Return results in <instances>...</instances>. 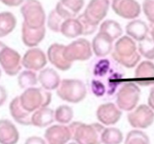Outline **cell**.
Wrapping results in <instances>:
<instances>
[{
  "label": "cell",
  "mask_w": 154,
  "mask_h": 144,
  "mask_svg": "<svg viewBox=\"0 0 154 144\" xmlns=\"http://www.w3.org/2000/svg\"><path fill=\"white\" fill-rule=\"evenodd\" d=\"M21 104L25 109L34 112L37 110L47 107L51 101V93L44 88L30 87L20 96Z\"/></svg>",
  "instance_id": "3957f363"
},
{
  "label": "cell",
  "mask_w": 154,
  "mask_h": 144,
  "mask_svg": "<svg viewBox=\"0 0 154 144\" xmlns=\"http://www.w3.org/2000/svg\"><path fill=\"white\" fill-rule=\"evenodd\" d=\"M54 120V111L48 107H43L35 111L31 117L32 125L37 127H45L52 124Z\"/></svg>",
  "instance_id": "7402d4cb"
},
{
  "label": "cell",
  "mask_w": 154,
  "mask_h": 144,
  "mask_svg": "<svg viewBox=\"0 0 154 144\" xmlns=\"http://www.w3.org/2000/svg\"><path fill=\"white\" fill-rule=\"evenodd\" d=\"M100 32L108 35L114 41L122 35V29L119 23L114 20H106L100 25Z\"/></svg>",
  "instance_id": "484cf974"
},
{
  "label": "cell",
  "mask_w": 154,
  "mask_h": 144,
  "mask_svg": "<svg viewBox=\"0 0 154 144\" xmlns=\"http://www.w3.org/2000/svg\"><path fill=\"white\" fill-rule=\"evenodd\" d=\"M139 53L154 64V42L150 38H146L141 41L138 46Z\"/></svg>",
  "instance_id": "f546056e"
},
{
  "label": "cell",
  "mask_w": 154,
  "mask_h": 144,
  "mask_svg": "<svg viewBox=\"0 0 154 144\" xmlns=\"http://www.w3.org/2000/svg\"><path fill=\"white\" fill-rule=\"evenodd\" d=\"M92 46L88 40L78 39L66 46L65 57L69 62L85 61L92 55Z\"/></svg>",
  "instance_id": "52a82bcc"
},
{
  "label": "cell",
  "mask_w": 154,
  "mask_h": 144,
  "mask_svg": "<svg viewBox=\"0 0 154 144\" xmlns=\"http://www.w3.org/2000/svg\"><path fill=\"white\" fill-rule=\"evenodd\" d=\"M112 1H113V0H112Z\"/></svg>",
  "instance_id": "7bdbcfd3"
},
{
  "label": "cell",
  "mask_w": 154,
  "mask_h": 144,
  "mask_svg": "<svg viewBox=\"0 0 154 144\" xmlns=\"http://www.w3.org/2000/svg\"><path fill=\"white\" fill-rule=\"evenodd\" d=\"M141 90L134 82H127L122 85L116 94V106L120 109L131 112L136 108L139 101Z\"/></svg>",
  "instance_id": "8992f818"
},
{
  "label": "cell",
  "mask_w": 154,
  "mask_h": 144,
  "mask_svg": "<svg viewBox=\"0 0 154 144\" xmlns=\"http://www.w3.org/2000/svg\"><path fill=\"white\" fill-rule=\"evenodd\" d=\"M45 138L48 144H66L72 138V136L69 127L54 125L47 128Z\"/></svg>",
  "instance_id": "5bb4252c"
},
{
  "label": "cell",
  "mask_w": 154,
  "mask_h": 144,
  "mask_svg": "<svg viewBox=\"0 0 154 144\" xmlns=\"http://www.w3.org/2000/svg\"><path fill=\"white\" fill-rule=\"evenodd\" d=\"M16 26V18L10 12L0 14V37L10 34Z\"/></svg>",
  "instance_id": "d4e9b609"
},
{
  "label": "cell",
  "mask_w": 154,
  "mask_h": 144,
  "mask_svg": "<svg viewBox=\"0 0 154 144\" xmlns=\"http://www.w3.org/2000/svg\"><path fill=\"white\" fill-rule=\"evenodd\" d=\"M112 7L117 15L127 20L137 18L141 13L140 4L136 0H113Z\"/></svg>",
  "instance_id": "30bf717a"
},
{
  "label": "cell",
  "mask_w": 154,
  "mask_h": 144,
  "mask_svg": "<svg viewBox=\"0 0 154 144\" xmlns=\"http://www.w3.org/2000/svg\"><path fill=\"white\" fill-rule=\"evenodd\" d=\"M23 23L29 27L38 29L45 26V13L38 0H25L21 8Z\"/></svg>",
  "instance_id": "5b68a950"
},
{
  "label": "cell",
  "mask_w": 154,
  "mask_h": 144,
  "mask_svg": "<svg viewBox=\"0 0 154 144\" xmlns=\"http://www.w3.org/2000/svg\"><path fill=\"white\" fill-rule=\"evenodd\" d=\"M137 84L142 86H152L154 84V64L149 60L141 62L135 71Z\"/></svg>",
  "instance_id": "2e32d148"
},
{
  "label": "cell",
  "mask_w": 154,
  "mask_h": 144,
  "mask_svg": "<svg viewBox=\"0 0 154 144\" xmlns=\"http://www.w3.org/2000/svg\"><path fill=\"white\" fill-rule=\"evenodd\" d=\"M127 120L134 128H147L154 121V112L149 106L140 105L131 111Z\"/></svg>",
  "instance_id": "9c48e42d"
},
{
  "label": "cell",
  "mask_w": 154,
  "mask_h": 144,
  "mask_svg": "<svg viewBox=\"0 0 154 144\" xmlns=\"http://www.w3.org/2000/svg\"><path fill=\"white\" fill-rule=\"evenodd\" d=\"M92 51L98 57H104L112 52L113 48V40L104 33L99 32L93 39Z\"/></svg>",
  "instance_id": "ac0fdd59"
},
{
  "label": "cell",
  "mask_w": 154,
  "mask_h": 144,
  "mask_svg": "<svg viewBox=\"0 0 154 144\" xmlns=\"http://www.w3.org/2000/svg\"><path fill=\"white\" fill-rule=\"evenodd\" d=\"M126 31L131 39L141 42L143 39L147 38V34L149 29L145 22L142 20H134L127 24L126 27Z\"/></svg>",
  "instance_id": "603a6c76"
},
{
  "label": "cell",
  "mask_w": 154,
  "mask_h": 144,
  "mask_svg": "<svg viewBox=\"0 0 154 144\" xmlns=\"http://www.w3.org/2000/svg\"><path fill=\"white\" fill-rule=\"evenodd\" d=\"M66 46L60 44H51L48 50L47 55L50 63L60 70H67L71 67L72 63L65 57Z\"/></svg>",
  "instance_id": "9a60e30c"
},
{
  "label": "cell",
  "mask_w": 154,
  "mask_h": 144,
  "mask_svg": "<svg viewBox=\"0 0 154 144\" xmlns=\"http://www.w3.org/2000/svg\"><path fill=\"white\" fill-rule=\"evenodd\" d=\"M60 33L68 38H75L82 35V26L78 19H69L63 23Z\"/></svg>",
  "instance_id": "cb8c5ba5"
},
{
  "label": "cell",
  "mask_w": 154,
  "mask_h": 144,
  "mask_svg": "<svg viewBox=\"0 0 154 144\" xmlns=\"http://www.w3.org/2000/svg\"><path fill=\"white\" fill-rule=\"evenodd\" d=\"M60 2L68 11L75 15L81 11L84 5V0H60Z\"/></svg>",
  "instance_id": "d6a6232c"
},
{
  "label": "cell",
  "mask_w": 154,
  "mask_h": 144,
  "mask_svg": "<svg viewBox=\"0 0 154 144\" xmlns=\"http://www.w3.org/2000/svg\"><path fill=\"white\" fill-rule=\"evenodd\" d=\"M69 144H79V143L76 142H71V143H69Z\"/></svg>",
  "instance_id": "b9f144b4"
},
{
  "label": "cell",
  "mask_w": 154,
  "mask_h": 144,
  "mask_svg": "<svg viewBox=\"0 0 154 144\" xmlns=\"http://www.w3.org/2000/svg\"><path fill=\"white\" fill-rule=\"evenodd\" d=\"M0 63L5 73L8 75H15L22 67V59L19 53L9 47L1 44Z\"/></svg>",
  "instance_id": "ba28073f"
},
{
  "label": "cell",
  "mask_w": 154,
  "mask_h": 144,
  "mask_svg": "<svg viewBox=\"0 0 154 144\" xmlns=\"http://www.w3.org/2000/svg\"><path fill=\"white\" fill-rule=\"evenodd\" d=\"M112 55L116 62L127 68L136 66L141 59L134 39L130 36H123L117 40Z\"/></svg>",
  "instance_id": "6da1fadb"
},
{
  "label": "cell",
  "mask_w": 154,
  "mask_h": 144,
  "mask_svg": "<svg viewBox=\"0 0 154 144\" xmlns=\"http://www.w3.org/2000/svg\"><path fill=\"white\" fill-rule=\"evenodd\" d=\"M47 58L44 51L38 48L30 49L24 54L22 59V65L27 70H40L45 66Z\"/></svg>",
  "instance_id": "7c38bea8"
},
{
  "label": "cell",
  "mask_w": 154,
  "mask_h": 144,
  "mask_svg": "<svg viewBox=\"0 0 154 144\" xmlns=\"http://www.w3.org/2000/svg\"><path fill=\"white\" fill-rule=\"evenodd\" d=\"M38 79L33 70H24L19 74L18 77L19 86L23 89H28L35 86L38 82Z\"/></svg>",
  "instance_id": "83f0119b"
},
{
  "label": "cell",
  "mask_w": 154,
  "mask_h": 144,
  "mask_svg": "<svg viewBox=\"0 0 154 144\" xmlns=\"http://www.w3.org/2000/svg\"><path fill=\"white\" fill-rule=\"evenodd\" d=\"M73 116V110L69 106H60L54 112V119L60 124L69 123L72 120Z\"/></svg>",
  "instance_id": "f1b7e54d"
},
{
  "label": "cell",
  "mask_w": 154,
  "mask_h": 144,
  "mask_svg": "<svg viewBox=\"0 0 154 144\" xmlns=\"http://www.w3.org/2000/svg\"><path fill=\"white\" fill-rule=\"evenodd\" d=\"M45 28L43 26L38 29L29 27L23 23L22 27V39L24 44L28 47H35L38 45L45 38Z\"/></svg>",
  "instance_id": "d6986e66"
},
{
  "label": "cell",
  "mask_w": 154,
  "mask_h": 144,
  "mask_svg": "<svg viewBox=\"0 0 154 144\" xmlns=\"http://www.w3.org/2000/svg\"><path fill=\"white\" fill-rule=\"evenodd\" d=\"M91 90L93 94L96 97H103L106 92V88L105 85L98 80H93L91 82Z\"/></svg>",
  "instance_id": "d590c367"
},
{
  "label": "cell",
  "mask_w": 154,
  "mask_h": 144,
  "mask_svg": "<svg viewBox=\"0 0 154 144\" xmlns=\"http://www.w3.org/2000/svg\"><path fill=\"white\" fill-rule=\"evenodd\" d=\"M38 79L43 88L47 90L57 89L61 82L59 74L50 68L41 70L39 72Z\"/></svg>",
  "instance_id": "44dd1931"
},
{
  "label": "cell",
  "mask_w": 154,
  "mask_h": 144,
  "mask_svg": "<svg viewBox=\"0 0 154 144\" xmlns=\"http://www.w3.org/2000/svg\"><path fill=\"white\" fill-rule=\"evenodd\" d=\"M122 140V133L115 127L105 128L101 135V142L103 144H120Z\"/></svg>",
  "instance_id": "4316f807"
},
{
  "label": "cell",
  "mask_w": 154,
  "mask_h": 144,
  "mask_svg": "<svg viewBox=\"0 0 154 144\" xmlns=\"http://www.w3.org/2000/svg\"><path fill=\"white\" fill-rule=\"evenodd\" d=\"M19 134L16 127L8 120L0 121V142L2 144H16Z\"/></svg>",
  "instance_id": "ffe728a7"
},
{
  "label": "cell",
  "mask_w": 154,
  "mask_h": 144,
  "mask_svg": "<svg viewBox=\"0 0 154 144\" xmlns=\"http://www.w3.org/2000/svg\"><path fill=\"white\" fill-rule=\"evenodd\" d=\"M7 98V94H6V91L4 89V87H1V105L4 104L5 99Z\"/></svg>",
  "instance_id": "ab89813d"
},
{
  "label": "cell",
  "mask_w": 154,
  "mask_h": 144,
  "mask_svg": "<svg viewBox=\"0 0 154 144\" xmlns=\"http://www.w3.org/2000/svg\"><path fill=\"white\" fill-rule=\"evenodd\" d=\"M148 106L154 111V84L151 88L150 94L148 97Z\"/></svg>",
  "instance_id": "f35d334b"
},
{
  "label": "cell",
  "mask_w": 154,
  "mask_h": 144,
  "mask_svg": "<svg viewBox=\"0 0 154 144\" xmlns=\"http://www.w3.org/2000/svg\"><path fill=\"white\" fill-rule=\"evenodd\" d=\"M9 110L12 117L19 124L29 126L32 125L31 117L33 112H30L23 107L21 101L20 97H17L10 102Z\"/></svg>",
  "instance_id": "e0dca14e"
},
{
  "label": "cell",
  "mask_w": 154,
  "mask_h": 144,
  "mask_svg": "<svg viewBox=\"0 0 154 144\" xmlns=\"http://www.w3.org/2000/svg\"><path fill=\"white\" fill-rule=\"evenodd\" d=\"M151 37H152V39L154 42V26L152 28V30H151Z\"/></svg>",
  "instance_id": "60d3db41"
},
{
  "label": "cell",
  "mask_w": 154,
  "mask_h": 144,
  "mask_svg": "<svg viewBox=\"0 0 154 144\" xmlns=\"http://www.w3.org/2000/svg\"><path fill=\"white\" fill-rule=\"evenodd\" d=\"M66 20H65L60 14H58V12L55 9L52 10L48 17V21H47L48 27L50 28L52 31L56 32V33L60 32L62 25Z\"/></svg>",
  "instance_id": "1f68e13d"
},
{
  "label": "cell",
  "mask_w": 154,
  "mask_h": 144,
  "mask_svg": "<svg viewBox=\"0 0 154 144\" xmlns=\"http://www.w3.org/2000/svg\"><path fill=\"white\" fill-rule=\"evenodd\" d=\"M125 144H149V137L139 130H132L127 134Z\"/></svg>",
  "instance_id": "4dcf8cb0"
},
{
  "label": "cell",
  "mask_w": 154,
  "mask_h": 144,
  "mask_svg": "<svg viewBox=\"0 0 154 144\" xmlns=\"http://www.w3.org/2000/svg\"><path fill=\"white\" fill-rule=\"evenodd\" d=\"M57 95L63 101L78 103L85 99L86 87L80 80L66 79L61 81L57 88Z\"/></svg>",
  "instance_id": "277c9868"
},
{
  "label": "cell",
  "mask_w": 154,
  "mask_h": 144,
  "mask_svg": "<svg viewBox=\"0 0 154 144\" xmlns=\"http://www.w3.org/2000/svg\"><path fill=\"white\" fill-rule=\"evenodd\" d=\"M143 7L147 20L154 23V0H144Z\"/></svg>",
  "instance_id": "e575fe53"
},
{
  "label": "cell",
  "mask_w": 154,
  "mask_h": 144,
  "mask_svg": "<svg viewBox=\"0 0 154 144\" xmlns=\"http://www.w3.org/2000/svg\"><path fill=\"white\" fill-rule=\"evenodd\" d=\"M110 0H91L83 14L95 24H99L107 14Z\"/></svg>",
  "instance_id": "8fae6325"
},
{
  "label": "cell",
  "mask_w": 154,
  "mask_h": 144,
  "mask_svg": "<svg viewBox=\"0 0 154 144\" xmlns=\"http://www.w3.org/2000/svg\"><path fill=\"white\" fill-rule=\"evenodd\" d=\"M72 139L79 144H100L104 126L99 123L85 124L80 121L73 122L69 126Z\"/></svg>",
  "instance_id": "7a4b0ae2"
},
{
  "label": "cell",
  "mask_w": 154,
  "mask_h": 144,
  "mask_svg": "<svg viewBox=\"0 0 154 144\" xmlns=\"http://www.w3.org/2000/svg\"><path fill=\"white\" fill-rule=\"evenodd\" d=\"M77 19L80 21L81 26H82V31H83L82 35H92L93 33L96 30V29H97V24H95V23H92L91 21H90L83 14H82L81 15L79 16Z\"/></svg>",
  "instance_id": "836d02e7"
},
{
  "label": "cell",
  "mask_w": 154,
  "mask_h": 144,
  "mask_svg": "<svg viewBox=\"0 0 154 144\" xmlns=\"http://www.w3.org/2000/svg\"><path fill=\"white\" fill-rule=\"evenodd\" d=\"M122 110L113 103H106L100 105L96 111L97 119L103 125H114L121 119Z\"/></svg>",
  "instance_id": "4fadbf2b"
},
{
  "label": "cell",
  "mask_w": 154,
  "mask_h": 144,
  "mask_svg": "<svg viewBox=\"0 0 154 144\" xmlns=\"http://www.w3.org/2000/svg\"><path fill=\"white\" fill-rule=\"evenodd\" d=\"M2 3L9 7H17L23 3V0H1Z\"/></svg>",
  "instance_id": "74e56055"
},
{
  "label": "cell",
  "mask_w": 154,
  "mask_h": 144,
  "mask_svg": "<svg viewBox=\"0 0 154 144\" xmlns=\"http://www.w3.org/2000/svg\"><path fill=\"white\" fill-rule=\"evenodd\" d=\"M24 144H46V142L39 136H30L25 141Z\"/></svg>",
  "instance_id": "8d00e7d4"
}]
</instances>
